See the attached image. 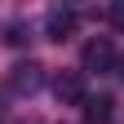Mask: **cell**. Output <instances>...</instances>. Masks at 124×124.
Returning <instances> with one entry per match:
<instances>
[{
	"label": "cell",
	"instance_id": "cell-1",
	"mask_svg": "<svg viewBox=\"0 0 124 124\" xmlns=\"http://www.w3.org/2000/svg\"><path fill=\"white\" fill-rule=\"evenodd\" d=\"M80 67H84L89 75H111V71L120 67V53H115V44L106 40V36H98V40H89V44H84Z\"/></svg>",
	"mask_w": 124,
	"mask_h": 124
},
{
	"label": "cell",
	"instance_id": "cell-6",
	"mask_svg": "<svg viewBox=\"0 0 124 124\" xmlns=\"http://www.w3.org/2000/svg\"><path fill=\"white\" fill-rule=\"evenodd\" d=\"M106 18H111L115 27H124V5H111V9H106Z\"/></svg>",
	"mask_w": 124,
	"mask_h": 124
},
{
	"label": "cell",
	"instance_id": "cell-4",
	"mask_svg": "<svg viewBox=\"0 0 124 124\" xmlns=\"http://www.w3.org/2000/svg\"><path fill=\"white\" fill-rule=\"evenodd\" d=\"M71 31H75V13H71V9H49V18H44V36L62 44Z\"/></svg>",
	"mask_w": 124,
	"mask_h": 124
},
{
	"label": "cell",
	"instance_id": "cell-3",
	"mask_svg": "<svg viewBox=\"0 0 124 124\" xmlns=\"http://www.w3.org/2000/svg\"><path fill=\"white\" fill-rule=\"evenodd\" d=\"M53 98H58L62 106L84 102V71H58V75H53Z\"/></svg>",
	"mask_w": 124,
	"mask_h": 124
},
{
	"label": "cell",
	"instance_id": "cell-7",
	"mask_svg": "<svg viewBox=\"0 0 124 124\" xmlns=\"http://www.w3.org/2000/svg\"><path fill=\"white\" fill-rule=\"evenodd\" d=\"M115 75H120V80H124V58H120V67H115Z\"/></svg>",
	"mask_w": 124,
	"mask_h": 124
},
{
	"label": "cell",
	"instance_id": "cell-2",
	"mask_svg": "<svg viewBox=\"0 0 124 124\" xmlns=\"http://www.w3.org/2000/svg\"><path fill=\"white\" fill-rule=\"evenodd\" d=\"M9 93H36L44 84V67L40 62H18V67H9Z\"/></svg>",
	"mask_w": 124,
	"mask_h": 124
},
{
	"label": "cell",
	"instance_id": "cell-5",
	"mask_svg": "<svg viewBox=\"0 0 124 124\" xmlns=\"http://www.w3.org/2000/svg\"><path fill=\"white\" fill-rule=\"evenodd\" d=\"M84 120H89V124H111V120H115V98H111V93L84 98Z\"/></svg>",
	"mask_w": 124,
	"mask_h": 124
}]
</instances>
